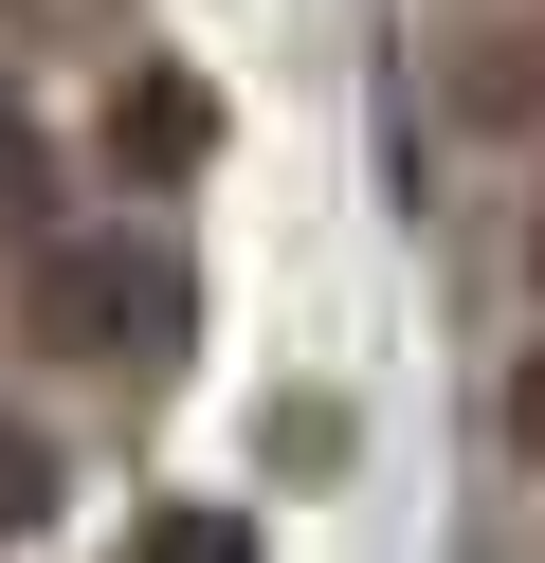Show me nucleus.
Listing matches in <instances>:
<instances>
[{
	"label": "nucleus",
	"instance_id": "obj_1",
	"mask_svg": "<svg viewBox=\"0 0 545 563\" xmlns=\"http://www.w3.org/2000/svg\"><path fill=\"white\" fill-rule=\"evenodd\" d=\"M19 509H36V454H19V437H0V527H19Z\"/></svg>",
	"mask_w": 545,
	"mask_h": 563
}]
</instances>
